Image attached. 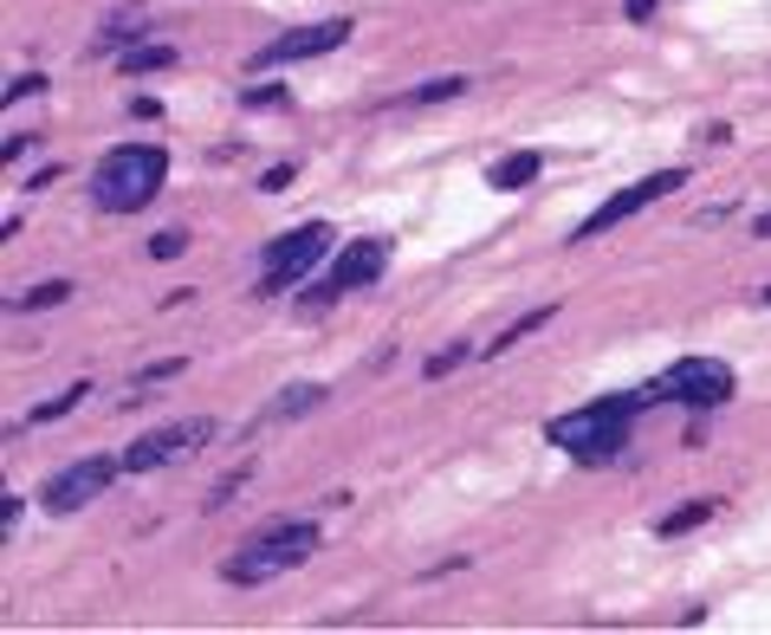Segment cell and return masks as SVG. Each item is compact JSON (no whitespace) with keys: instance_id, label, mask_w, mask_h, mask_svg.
Segmentation results:
<instances>
[{"instance_id":"cell-1","label":"cell","mask_w":771,"mask_h":635,"mask_svg":"<svg viewBox=\"0 0 771 635\" xmlns=\"http://www.w3.org/2000/svg\"><path fill=\"white\" fill-rule=\"evenodd\" d=\"M649 409H655L649 389H617V396H597V403H583V409H571V415H551V421H544V441L564 448L571 460H583V467H603V460H617V454L629 448L635 421Z\"/></svg>"},{"instance_id":"cell-2","label":"cell","mask_w":771,"mask_h":635,"mask_svg":"<svg viewBox=\"0 0 771 635\" xmlns=\"http://www.w3.org/2000/svg\"><path fill=\"white\" fill-rule=\"evenodd\" d=\"M169 182V150L162 143H117L98 169H91V201L104 215H137L150 208L156 188Z\"/></svg>"},{"instance_id":"cell-3","label":"cell","mask_w":771,"mask_h":635,"mask_svg":"<svg viewBox=\"0 0 771 635\" xmlns=\"http://www.w3.org/2000/svg\"><path fill=\"white\" fill-rule=\"evenodd\" d=\"M311 552H318V525L311 519H279V525H260V532L221 564V577H228V584H272V577L299 570Z\"/></svg>"},{"instance_id":"cell-4","label":"cell","mask_w":771,"mask_h":635,"mask_svg":"<svg viewBox=\"0 0 771 635\" xmlns=\"http://www.w3.org/2000/svg\"><path fill=\"white\" fill-rule=\"evenodd\" d=\"M389 254H395V240L389 234H363V240H344L331 266L318 272V286L306 292V305H338L344 292H363V286H377L389 272Z\"/></svg>"},{"instance_id":"cell-5","label":"cell","mask_w":771,"mask_h":635,"mask_svg":"<svg viewBox=\"0 0 771 635\" xmlns=\"http://www.w3.org/2000/svg\"><path fill=\"white\" fill-rule=\"evenodd\" d=\"M331 240H338V234H331L324 221H306V227H292V234H279V240L267 247V260H260V286H253V292H260V299H272V292L299 286L311 266L331 254Z\"/></svg>"},{"instance_id":"cell-6","label":"cell","mask_w":771,"mask_h":635,"mask_svg":"<svg viewBox=\"0 0 771 635\" xmlns=\"http://www.w3.org/2000/svg\"><path fill=\"white\" fill-rule=\"evenodd\" d=\"M649 396L655 403H681V409H720L733 396V364H720V357H681V364H668L649 383Z\"/></svg>"},{"instance_id":"cell-7","label":"cell","mask_w":771,"mask_h":635,"mask_svg":"<svg viewBox=\"0 0 771 635\" xmlns=\"http://www.w3.org/2000/svg\"><path fill=\"white\" fill-rule=\"evenodd\" d=\"M221 428L208 421V415H194V421H169V428H150L143 441H130L123 454V474H156V467H176V460H189L194 448H208Z\"/></svg>"},{"instance_id":"cell-8","label":"cell","mask_w":771,"mask_h":635,"mask_svg":"<svg viewBox=\"0 0 771 635\" xmlns=\"http://www.w3.org/2000/svg\"><path fill=\"white\" fill-rule=\"evenodd\" d=\"M674 188H688V169H655V176H642V182H629L622 195H610V201H603V208H597L590 221H578V234H571V240L583 247V240H597V234H610V227H622L629 215H642V208H655L661 195H674Z\"/></svg>"},{"instance_id":"cell-9","label":"cell","mask_w":771,"mask_h":635,"mask_svg":"<svg viewBox=\"0 0 771 635\" xmlns=\"http://www.w3.org/2000/svg\"><path fill=\"white\" fill-rule=\"evenodd\" d=\"M123 474V460H111V454H84V460H72V467H59L52 480L39 486V499L52 506V513H78V506H91V499H104V486Z\"/></svg>"},{"instance_id":"cell-10","label":"cell","mask_w":771,"mask_h":635,"mask_svg":"<svg viewBox=\"0 0 771 635\" xmlns=\"http://www.w3.org/2000/svg\"><path fill=\"white\" fill-rule=\"evenodd\" d=\"M350 39V20H311V27H292V33L267 39L247 66L253 72H272V66H299V59H318V52H338Z\"/></svg>"},{"instance_id":"cell-11","label":"cell","mask_w":771,"mask_h":635,"mask_svg":"<svg viewBox=\"0 0 771 635\" xmlns=\"http://www.w3.org/2000/svg\"><path fill=\"white\" fill-rule=\"evenodd\" d=\"M324 396H331L324 383H292V389H286V396H279L272 409L253 415V428H247V435H260V428H279V421H299V415H311L318 403H324Z\"/></svg>"},{"instance_id":"cell-12","label":"cell","mask_w":771,"mask_h":635,"mask_svg":"<svg viewBox=\"0 0 771 635\" xmlns=\"http://www.w3.org/2000/svg\"><path fill=\"white\" fill-rule=\"evenodd\" d=\"M539 169H544L539 150H512V156H500V162L487 169V188H500V195H519V188L539 182Z\"/></svg>"},{"instance_id":"cell-13","label":"cell","mask_w":771,"mask_h":635,"mask_svg":"<svg viewBox=\"0 0 771 635\" xmlns=\"http://www.w3.org/2000/svg\"><path fill=\"white\" fill-rule=\"evenodd\" d=\"M551 318H558V305H532V311H525V318H512V325H505V331L493 337V344H480V357H505L512 344H525L532 331H544Z\"/></svg>"},{"instance_id":"cell-14","label":"cell","mask_w":771,"mask_h":635,"mask_svg":"<svg viewBox=\"0 0 771 635\" xmlns=\"http://www.w3.org/2000/svg\"><path fill=\"white\" fill-rule=\"evenodd\" d=\"M169 66H176V46H123L117 52L123 78H150V72H169Z\"/></svg>"},{"instance_id":"cell-15","label":"cell","mask_w":771,"mask_h":635,"mask_svg":"<svg viewBox=\"0 0 771 635\" xmlns=\"http://www.w3.org/2000/svg\"><path fill=\"white\" fill-rule=\"evenodd\" d=\"M182 370H189L182 357H162V364H143V370H137V383H130V389L117 396V409H137V403H143V389H156V383H176Z\"/></svg>"},{"instance_id":"cell-16","label":"cell","mask_w":771,"mask_h":635,"mask_svg":"<svg viewBox=\"0 0 771 635\" xmlns=\"http://www.w3.org/2000/svg\"><path fill=\"white\" fill-rule=\"evenodd\" d=\"M72 292H78L72 279H39L33 292H20V299H13V311H52V305H66Z\"/></svg>"},{"instance_id":"cell-17","label":"cell","mask_w":771,"mask_h":635,"mask_svg":"<svg viewBox=\"0 0 771 635\" xmlns=\"http://www.w3.org/2000/svg\"><path fill=\"white\" fill-rule=\"evenodd\" d=\"M720 513V499H694V506H674L668 519H661V538H681V532H694V525H707Z\"/></svg>"},{"instance_id":"cell-18","label":"cell","mask_w":771,"mask_h":635,"mask_svg":"<svg viewBox=\"0 0 771 635\" xmlns=\"http://www.w3.org/2000/svg\"><path fill=\"white\" fill-rule=\"evenodd\" d=\"M467 85H473V78H428V85H415V91H409V98H402V105H448V98H461Z\"/></svg>"},{"instance_id":"cell-19","label":"cell","mask_w":771,"mask_h":635,"mask_svg":"<svg viewBox=\"0 0 771 635\" xmlns=\"http://www.w3.org/2000/svg\"><path fill=\"white\" fill-rule=\"evenodd\" d=\"M473 350H480V344H448V350H434V357L422 364V376H428V383H434V376H454Z\"/></svg>"},{"instance_id":"cell-20","label":"cell","mask_w":771,"mask_h":635,"mask_svg":"<svg viewBox=\"0 0 771 635\" xmlns=\"http://www.w3.org/2000/svg\"><path fill=\"white\" fill-rule=\"evenodd\" d=\"M78 396H91V383H72L66 396H52V403H39V409H33V421H59V415H72V409H78Z\"/></svg>"},{"instance_id":"cell-21","label":"cell","mask_w":771,"mask_h":635,"mask_svg":"<svg viewBox=\"0 0 771 635\" xmlns=\"http://www.w3.org/2000/svg\"><path fill=\"white\" fill-rule=\"evenodd\" d=\"M176 254H189V234H182V227H169V234L150 240V260H176Z\"/></svg>"},{"instance_id":"cell-22","label":"cell","mask_w":771,"mask_h":635,"mask_svg":"<svg viewBox=\"0 0 771 635\" xmlns=\"http://www.w3.org/2000/svg\"><path fill=\"white\" fill-rule=\"evenodd\" d=\"M240 486H247V467H233L228 480H214V493H208V513H221V506H228V499L240 493Z\"/></svg>"},{"instance_id":"cell-23","label":"cell","mask_w":771,"mask_h":635,"mask_svg":"<svg viewBox=\"0 0 771 635\" xmlns=\"http://www.w3.org/2000/svg\"><path fill=\"white\" fill-rule=\"evenodd\" d=\"M46 91V72H20V78H7V105L13 98H39Z\"/></svg>"},{"instance_id":"cell-24","label":"cell","mask_w":771,"mask_h":635,"mask_svg":"<svg viewBox=\"0 0 771 635\" xmlns=\"http://www.w3.org/2000/svg\"><path fill=\"white\" fill-rule=\"evenodd\" d=\"M20 513H27V499H20V493H7V499H0V532H7V538H13Z\"/></svg>"},{"instance_id":"cell-25","label":"cell","mask_w":771,"mask_h":635,"mask_svg":"<svg viewBox=\"0 0 771 635\" xmlns=\"http://www.w3.org/2000/svg\"><path fill=\"white\" fill-rule=\"evenodd\" d=\"M292 176H299V169H292V162H279V169H267V176H260V188H267V195H279Z\"/></svg>"},{"instance_id":"cell-26","label":"cell","mask_w":771,"mask_h":635,"mask_svg":"<svg viewBox=\"0 0 771 635\" xmlns=\"http://www.w3.org/2000/svg\"><path fill=\"white\" fill-rule=\"evenodd\" d=\"M247 105H253V111H260V105H286V85H272V91H267V85H260V91H247Z\"/></svg>"},{"instance_id":"cell-27","label":"cell","mask_w":771,"mask_h":635,"mask_svg":"<svg viewBox=\"0 0 771 635\" xmlns=\"http://www.w3.org/2000/svg\"><path fill=\"white\" fill-rule=\"evenodd\" d=\"M655 7H661V0H622V13H629V20H649Z\"/></svg>"},{"instance_id":"cell-28","label":"cell","mask_w":771,"mask_h":635,"mask_svg":"<svg viewBox=\"0 0 771 635\" xmlns=\"http://www.w3.org/2000/svg\"><path fill=\"white\" fill-rule=\"evenodd\" d=\"M752 234H759V240H771V208L759 215V221H752Z\"/></svg>"},{"instance_id":"cell-29","label":"cell","mask_w":771,"mask_h":635,"mask_svg":"<svg viewBox=\"0 0 771 635\" xmlns=\"http://www.w3.org/2000/svg\"><path fill=\"white\" fill-rule=\"evenodd\" d=\"M765 305H771V286H765Z\"/></svg>"}]
</instances>
